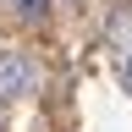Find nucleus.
<instances>
[{"mask_svg":"<svg viewBox=\"0 0 132 132\" xmlns=\"http://www.w3.org/2000/svg\"><path fill=\"white\" fill-rule=\"evenodd\" d=\"M33 94V61L28 55H0V99Z\"/></svg>","mask_w":132,"mask_h":132,"instance_id":"nucleus-1","label":"nucleus"},{"mask_svg":"<svg viewBox=\"0 0 132 132\" xmlns=\"http://www.w3.org/2000/svg\"><path fill=\"white\" fill-rule=\"evenodd\" d=\"M6 6H11L16 16H22V22H39V16H44V6H50V0H6Z\"/></svg>","mask_w":132,"mask_h":132,"instance_id":"nucleus-2","label":"nucleus"},{"mask_svg":"<svg viewBox=\"0 0 132 132\" xmlns=\"http://www.w3.org/2000/svg\"><path fill=\"white\" fill-rule=\"evenodd\" d=\"M121 82H127V88H132V55L121 61Z\"/></svg>","mask_w":132,"mask_h":132,"instance_id":"nucleus-3","label":"nucleus"}]
</instances>
